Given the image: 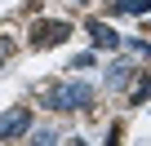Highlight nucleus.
Instances as JSON below:
<instances>
[{
  "label": "nucleus",
  "instance_id": "7",
  "mask_svg": "<svg viewBox=\"0 0 151 146\" xmlns=\"http://www.w3.org/2000/svg\"><path fill=\"white\" fill-rule=\"evenodd\" d=\"M151 98V71H142V80H138V89H129V106H142Z\"/></svg>",
  "mask_w": 151,
  "mask_h": 146
},
{
  "label": "nucleus",
  "instance_id": "10",
  "mask_svg": "<svg viewBox=\"0 0 151 146\" xmlns=\"http://www.w3.org/2000/svg\"><path fill=\"white\" fill-rule=\"evenodd\" d=\"M93 62H98V53H80V58L71 62V66H76V71H85V66H93Z\"/></svg>",
  "mask_w": 151,
  "mask_h": 146
},
{
  "label": "nucleus",
  "instance_id": "6",
  "mask_svg": "<svg viewBox=\"0 0 151 146\" xmlns=\"http://www.w3.org/2000/svg\"><path fill=\"white\" fill-rule=\"evenodd\" d=\"M129 75H133V66H129V62H116V66L107 71V89H124Z\"/></svg>",
  "mask_w": 151,
  "mask_h": 146
},
{
  "label": "nucleus",
  "instance_id": "5",
  "mask_svg": "<svg viewBox=\"0 0 151 146\" xmlns=\"http://www.w3.org/2000/svg\"><path fill=\"white\" fill-rule=\"evenodd\" d=\"M111 14H129V18H147L151 0H111Z\"/></svg>",
  "mask_w": 151,
  "mask_h": 146
},
{
  "label": "nucleus",
  "instance_id": "1",
  "mask_svg": "<svg viewBox=\"0 0 151 146\" xmlns=\"http://www.w3.org/2000/svg\"><path fill=\"white\" fill-rule=\"evenodd\" d=\"M45 106L49 111H85V106H93V84L89 80H62L45 98Z\"/></svg>",
  "mask_w": 151,
  "mask_h": 146
},
{
  "label": "nucleus",
  "instance_id": "12",
  "mask_svg": "<svg viewBox=\"0 0 151 146\" xmlns=\"http://www.w3.org/2000/svg\"><path fill=\"white\" fill-rule=\"evenodd\" d=\"M67 146H89V142L85 137H67Z\"/></svg>",
  "mask_w": 151,
  "mask_h": 146
},
{
  "label": "nucleus",
  "instance_id": "2",
  "mask_svg": "<svg viewBox=\"0 0 151 146\" xmlns=\"http://www.w3.org/2000/svg\"><path fill=\"white\" fill-rule=\"evenodd\" d=\"M31 133V106H9L0 115V142H18Z\"/></svg>",
  "mask_w": 151,
  "mask_h": 146
},
{
  "label": "nucleus",
  "instance_id": "11",
  "mask_svg": "<svg viewBox=\"0 0 151 146\" xmlns=\"http://www.w3.org/2000/svg\"><path fill=\"white\" fill-rule=\"evenodd\" d=\"M102 146H120V124H111V133H107V142Z\"/></svg>",
  "mask_w": 151,
  "mask_h": 146
},
{
  "label": "nucleus",
  "instance_id": "3",
  "mask_svg": "<svg viewBox=\"0 0 151 146\" xmlns=\"http://www.w3.org/2000/svg\"><path fill=\"white\" fill-rule=\"evenodd\" d=\"M71 36V22H36L31 27V44L36 49H53V44H62Z\"/></svg>",
  "mask_w": 151,
  "mask_h": 146
},
{
  "label": "nucleus",
  "instance_id": "4",
  "mask_svg": "<svg viewBox=\"0 0 151 146\" xmlns=\"http://www.w3.org/2000/svg\"><path fill=\"white\" fill-rule=\"evenodd\" d=\"M85 31H89V40H93V53H111V49H120V31H116L111 22L89 18V22H85Z\"/></svg>",
  "mask_w": 151,
  "mask_h": 146
},
{
  "label": "nucleus",
  "instance_id": "13",
  "mask_svg": "<svg viewBox=\"0 0 151 146\" xmlns=\"http://www.w3.org/2000/svg\"><path fill=\"white\" fill-rule=\"evenodd\" d=\"M5 58H9V44H5V40H0V62H5Z\"/></svg>",
  "mask_w": 151,
  "mask_h": 146
},
{
  "label": "nucleus",
  "instance_id": "9",
  "mask_svg": "<svg viewBox=\"0 0 151 146\" xmlns=\"http://www.w3.org/2000/svg\"><path fill=\"white\" fill-rule=\"evenodd\" d=\"M31 146H58V137H53V133H49V128H40V133H36V137H31Z\"/></svg>",
  "mask_w": 151,
  "mask_h": 146
},
{
  "label": "nucleus",
  "instance_id": "8",
  "mask_svg": "<svg viewBox=\"0 0 151 146\" xmlns=\"http://www.w3.org/2000/svg\"><path fill=\"white\" fill-rule=\"evenodd\" d=\"M120 49H129V53H138V58H151V44H147V40H120Z\"/></svg>",
  "mask_w": 151,
  "mask_h": 146
}]
</instances>
